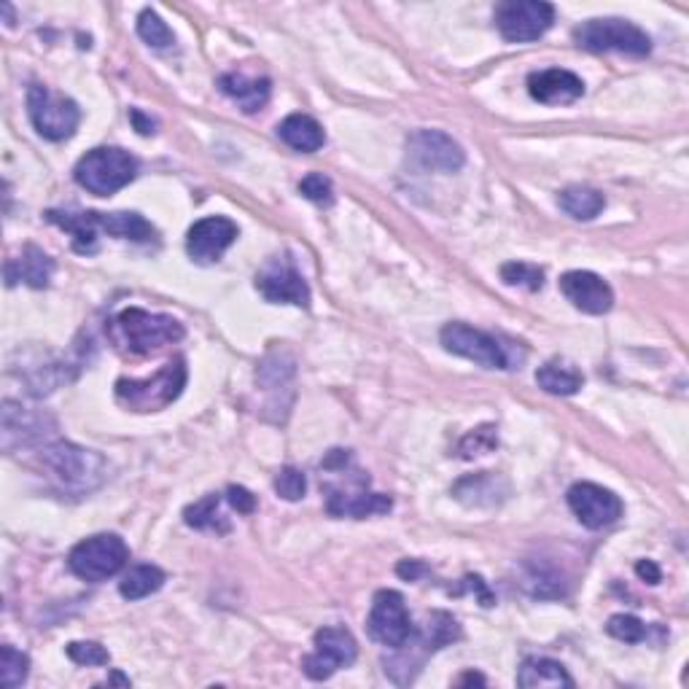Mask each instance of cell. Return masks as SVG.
<instances>
[{
    "instance_id": "40",
    "label": "cell",
    "mask_w": 689,
    "mask_h": 689,
    "mask_svg": "<svg viewBox=\"0 0 689 689\" xmlns=\"http://www.w3.org/2000/svg\"><path fill=\"white\" fill-rule=\"evenodd\" d=\"M636 573H639V577L644 579L646 584H660V582H663V571H660L657 563H654V560H639V563H636Z\"/></svg>"
},
{
    "instance_id": "23",
    "label": "cell",
    "mask_w": 689,
    "mask_h": 689,
    "mask_svg": "<svg viewBox=\"0 0 689 689\" xmlns=\"http://www.w3.org/2000/svg\"><path fill=\"white\" fill-rule=\"evenodd\" d=\"M452 496L467 504V507H496L509 496V485L498 474L482 472L458 482L452 487Z\"/></svg>"
},
{
    "instance_id": "31",
    "label": "cell",
    "mask_w": 689,
    "mask_h": 689,
    "mask_svg": "<svg viewBox=\"0 0 689 689\" xmlns=\"http://www.w3.org/2000/svg\"><path fill=\"white\" fill-rule=\"evenodd\" d=\"M27 674H31V657L11 644L0 646V685L14 689L25 685Z\"/></svg>"
},
{
    "instance_id": "26",
    "label": "cell",
    "mask_w": 689,
    "mask_h": 689,
    "mask_svg": "<svg viewBox=\"0 0 689 689\" xmlns=\"http://www.w3.org/2000/svg\"><path fill=\"white\" fill-rule=\"evenodd\" d=\"M517 685L525 689L536 687H573V679L568 676L566 665L549 657H528L522 660L520 674H517Z\"/></svg>"
},
{
    "instance_id": "15",
    "label": "cell",
    "mask_w": 689,
    "mask_h": 689,
    "mask_svg": "<svg viewBox=\"0 0 689 689\" xmlns=\"http://www.w3.org/2000/svg\"><path fill=\"white\" fill-rule=\"evenodd\" d=\"M0 439H3V450L14 452L20 447H33L49 442L55 436L57 423L55 418L46 412L27 410V407L16 404V401L5 399L3 410H0Z\"/></svg>"
},
{
    "instance_id": "10",
    "label": "cell",
    "mask_w": 689,
    "mask_h": 689,
    "mask_svg": "<svg viewBox=\"0 0 689 689\" xmlns=\"http://www.w3.org/2000/svg\"><path fill=\"white\" fill-rule=\"evenodd\" d=\"M27 113L38 135L55 143L68 141L82 122V111L71 97L55 95L41 84H33L27 89Z\"/></svg>"
},
{
    "instance_id": "12",
    "label": "cell",
    "mask_w": 689,
    "mask_h": 689,
    "mask_svg": "<svg viewBox=\"0 0 689 689\" xmlns=\"http://www.w3.org/2000/svg\"><path fill=\"white\" fill-rule=\"evenodd\" d=\"M313 646V652L302 660V670L313 681H324L335 676L340 668H348V665L355 663V654H359L353 633L348 628H340V625L321 628L315 633Z\"/></svg>"
},
{
    "instance_id": "45",
    "label": "cell",
    "mask_w": 689,
    "mask_h": 689,
    "mask_svg": "<svg viewBox=\"0 0 689 689\" xmlns=\"http://www.w3.org/2000/svg\"><path fill=\"white\" fill-rule=\"evenodd\" d=\"M106 685H122V687H130V679L122 674H111V679L106 681Z\"/></svg>"
},
{
    "instance_id": "38",
    "label": "cell",
    "mask_w": 689,
    "mask_h": 689,
    "mask_svg": "<svg viewBox=\"0 0 689 689\" xmlns=\"http://www.w3.org/2000/svg\"><path fill=\"white\" fill-rule=\"evenodd\" d=\"M65 652L76 665H108V660H111L106 646H100L97 641H73Z\"/></svg>"
},
{
    "instance_id": "43",
    "label": "cell",
    "mask_w": 689,
    "mask_h": 689,
    "mask_svg": "<svg viewBox=\"0 0 689 689\" xmlns=\"http://www.w3.org/2000/svg\"><path fill=\"white\" fill-rule=\"evenodd\" d=\"M130 119H132V124H135V130L141 132V135H154V132H157V130H154V128H157V124H154L148 117H143V113L137 111V108H132Z\"/></svg>"
},
{
    "instance_id": "3",
    "label": "cell",
    "mask_w": 689,
    "mask_h": 689,
    "mask_svg": "<svg viewBox=\"0 0 689 689\" xmlns=\"http://www.w3.org/2000/svg\"><path fill=\"white\" fill-rule=\"evenodd\" d=\"M46 472L55 476L57 485L68 493H92L108 476V463L100 452L86 450L73 442H55L41 452Z\"/></svg>"
},
{
    "instance_id": "16",
    "label": "cell",
    "mask_w": 689,
    "mask_h": 689,
    "mask_svg": "<svg viewBox=\"0 0 689 689\" xmlns=\"http://www.w3.org/2000/svg\"><path fill=\"white\" fill-rule=\"evenodd\" d=\"M366 485H370V476H364L361 472H355V476H350V482H344V487L326 482V509H329V515L353 517V520L388 515L390 507H394L390 496H383V493H370L366 491Z\"/></svg>"
},
{
    "instance_id": "24",
    "label": "cell",
    "mask_w": 689,
    "mask_h": 689,
    "mask_svg": "<svg viewBox=\"0 0 689 689\" xmlns=\"http://www.w3.org/2000/svg\"><path fill=\"white\" fill-rule=\"evenodd\" d=\"M218 89L229 100L238 102L245 113H256L267 106L273 84H269V78H254L245 76V73H227V76L218 78Z\"/></svg>"
},
{
    "instance_id": "28",
    "label": "cell",
    "mask_w": 689,
    "mask_h": 689,
    "mask_svg": "<svg viewBox=\"0 0 689 689\" xmlns=\"http://www.w3.org/2000/svg\"><path fill=\"white\" fill-rule=\"evenodd\" d=\"M558 205L577 221H593L603 210L606 200H603L601 192L590 186H568L558 194Z\"/></svg>"
},
{
    "instance_id": "11",
    "label": "cell",
    "mask_w": 689,
    "mask_h": 689,
    "mask_svg": "<svg viewBox=\"0 0 689 689\" xmlns=\"http://www.w3.org/2000/svg\"><path fill=\"white\" fill-rule=\"evenodd\" d=\"M498 33L509 44H528L542 38L555 22V5L544 0H507L496 5Z\"/></svg>"
},
{
    "instance_id": "30",
    "label": "cell",
    "mask_w": 689,
    "mask_h": 689,
    "mask_svg": "<svg viewBox=\"0 0 689 689\" xmlns=\"http://www.w3.org/2000/svg\"><path fill=\"white\" fill-rule=\"evenodd\" d=\"M221 509V496L218 493H210L203 501L192 504L183 512V520H186L189 528H197V531H216V533H227L229 522L223 520V515L218 512Z\"/></svg>"
},
{
    "instance_id": "35",
    "label": "cell",
    "mask_w": 689,
    "mask_h": 689,
    "mask_svg": "<svg viewBox=\"0 0 689 689\" xmlns=\"http://www.w3.org/2000/svg\"><path fill=\"white\" fill-rule=\"evenodd\" d=\"M275 491H278V496L286 498V501H300V498H304V493H307V480H304L300 469L286 467L280 469L278 476H275Z\"/></svg>"
},
{
    "instance_id": "22",
    "label": "cell",
    "mask_w": 689,
    "mask_h": 689,
    "mask_svg": "<svg viewBox=\"0 0 689 689\" xmlns=\"http://www.w3.org/2000/svg\"><path fill=\"white\" fill-rule=\"evenodd\" d=\"M51 275H55V262L38 245H27L20 258H9V264H5V280H9V286L25 280L31 289H46Z\"/></svg>"
},
{
    "instance_id": "39",
    "label": "cell",
    "mask_w": 689,
    "mask_h": 689,
    "mask_svg": "<svg viewBox=\"0 0 689 689\" xmlns=\"http://www.w3.org/2000/svg\"><path fill=\"white\" fill-rule=\"evenodd\" d=\"M229 501V507L238 509V515H254L256 509V496L251 491H245V487L240 485H229L227 487V496H223Z\"/></svg>"
},
{
    "instance_id": "36",
    "label": "cell",
    "mask_w": 689,
    "mask_h": 689,
    "mask_svg": "<svg viewBox=\"0 0 689 689\" xmlns=\"http://www.w3.org/2000/svg\"><path fill=\"white\" fill-rule=\"evenodd\" d=\"M496 445H498L496 428L482 426V428L472 431V434H469L467 439L461 442L458 452H461V458H476V456H485V452H491Z\"/></svg>"
},
{
    "instance_id": "27",
    "label": "cell",
    "mask_w": 689,
    "mask_h": 689,
    "mask_svg": "<svg viewBox=\"0 0 689 689\" xmlns=\"http://www.w3.org/2000/svg\"><path fill=\"white\" fill-rule=\"evenodd\" d=\"M536 383L544 390H547V394L573 396L579 388L584 386V377H582V372L573 370L571 364H563V361H549V364L539 366Z\"/></svg>"
},
{
    "instance_id": "6",
    "label": "cell",
    "mask_w": 689,
    "mask_h": 689,
    "mask_svg": "<svg viewBox=\"0 0 689 689\" xmlns=\"http://www.w3.org/2000/svg\"><path fill=\"white\" fill-rule=\"evenodd\" d=\"M183 386H186V361L176 355L148 380L122 377L117 383V401L132 412H159L183 394Z\"/></svg>"
},
{
    "instance_id": "29",
    "label": "cell",
    "mask_w": 689,
    "mask_h": 689,
    "mask_svg": "<svg viewBox=\"0 0 689 689\" xmlns=\"http://www.w3.org/2000/svg\"><path fill=\"white\" fill-rule=\"evenodd\" d=\"M165 584V571L157 566H135L130 568L128 573H124V579L119 582V593H122V599L128 601H141V599H148L152 593H157V590H162Z\"/></svg>"
},
{
    "instance_id": "25",
    "label": "cell",
    "mask_w": 689,
    "mask_h": 689,
    "mask_svg": "<svg viewBox=\"0 0 689 689\" xmlns=\"http://www.w3.org/2000/svg\"><path fill=\"white\" fill-rule=\"evenodd\" d=\"M278 135L286 146L302 154H315L326 143L324 128L313 117H307V113H291V117H286L278 124Z\"/></svg>"
},
{
    "instance_id": "13",
    "label": "cell",
    "mask_w": 689,
    "mask_h": 689,
    "mask_svg": "<svg viewBox=\"0 0 689 689\" xmlns=\"http://www.w3.org/2000/svg\"><path fill=\"white\" fill-rule=\"evenodd\" d=\"M407 162L423 172H458L467 162L461 143L439 130H418L407 137Z\"/></svg>"
},
{
    "instance_id": "42",
    "label": "cell",
    "mask_w": 689,
    "mask_h": 689,
    "mask_svg": "<svg viewBox=\"0 0 689 689\" xmlns=\"http://www.w3.org/2000/svg\"><path fill=\"white\" fill-rule=\"evenodd\" d=\"M396 571H399V577H404V579H410V582H415V579H421L423 573H426V566H423V563H418V560H401Z\"/></svg>"
},
{
    "instance_id": "33",
    "label": "cell",
    "mask_w": 689,
    "mask_h": 689,
    "mask_svg": "<svg viewBox=\"0 0 689 689\" xmlns=\"http://www.w3.org/2000/svg\"><path fill=\"white\" fill-rule=\"evenodd\" d=\"M501 280L507 286H520V289L539 291L544 286V269L528 262H509L501 267Z\"/></svg>"
},
{
    "instance_id": "7",
    "label": "cell",
    "mask_w": 689,
    "mask_h": 689,
    "mask_svg": "<svg viewBox=\"0 0 689 689\" xmlns=\"http://www.w3.org/2000/svg\"><path fill=\"white\" fill-rule=\"evenodd\" d=\"M130 560V549L122 536L117 533H97V536L84 539L68 555V566L84 582H106L117 577Z\"/></svg>"
},
{
    "instance_id": "19",
    "label": "cell",
    "mask_w": 689,
    "mask_h": 689,
    "mask_svg": "<svg viewBox=\"0 0 689 689\" xmlns=\"http://www.w3.org/2000/svg\"><path fill=\"white\" fill-rule=\"evenodd\" d=\"M240 229L232 218L227 216H208L194 223L186 234V251L192 262L197 264H216L223 256V251L238 240Z\"/></svg>"
},
{
    "instance_id": "32",
    "label": "cell",
    "mask_w": 689,
    "mask_h": 689,
    "mask_svg": "<svg viewBox=\"0 0 689 689\" xmlns=\"http://www.w3.org/2000/svg\"><path fill=\"white\" fill-rule=\"evenodd\" d=\"M137 36L148 46H154V49H170L176 44V36H172L168 22L154 9L141 11V16H137Z\"/></svg>"
},
{
    "instance_id": "8",
    "label": "cell",
    "mask_w": 689,
    "mask_h": 689,
    "mask_svg": "<svg viewBox=\"0 0 689 689\" xmlns=\"http://www.w3.org/2000/svg\"><path fill=\"white\" fill-rule=\"evenodd\" d=\"M573 41L588 51H619L630 57H646L652 38L628 20H590L573 31Z\"/></svg>"
},
{
    "instance_id": "18",
    "label": "cell",
    "mask_w": 689,
    "mask_h": 689,
    "mask_svg": "<svg viewBox=\"0 0 689 689\" xmlns=\"http://www.w3.org/2000/svg\"><path fill=\"white\" fill-rule=\"evenodd\" d=\"M568 507H571L577 520L584 528H590V531H601V528L614 525L625 512L617 493H612L603 485H595V482H577L568 491Z\"/></svg>"
},
{
    "instance_id": "2",
    "label": "cell",
    "mask_w": 689,
    "mask_h": 689,
    "mask_svg": "<svg viewBox=\"0 0 689 689\" xmlns=\"http://www.w3.org/2000/svg\"><path fill=\"white\" fill-rule=\"evenodd\" d=\"M108 337L122 353L152 355L168 344L183 340V326L172 315L148 313L141 307H128L113 315L106 326Z\"/></svg>"
},
{
    "instance_id": "34",
    "label": "cell",
    "mask_w": 689,
    "mask_h": 689,
    "mask_svg": "<svg viewBox=\"0 0 689 689\" xmlns=\"http://www.w3.org/2000/svg\"><path fill=\"white\" fill-rule=\"evenodd\" d=\"M608 636L625 644H641L646 639V625L633 614H614L606 625Z\"/></svg>"
},
{
    "instance_id": "41",
    "label": "cell",
    "mask_w": 689,
    "mask_h": 689,
    "mask_svg": "<svg viewBox=\"0 0 689 689\" xmlns=\"http://www.w3.org/2000/svg\"><path fill=\"white\" fill-rule=\"evenodd\" d=\"M463 588H469L472 593L480 595L482 606H493V595H491V590H487V584L482 582V577H467L463 579Z\"/></svg>"
},
{
    "instance_id": "5",
    "label": "cell",
    "mask_w": 689,
    "mask_h": 689,
    "mask_svg": "<svg viewBox=\"0 0 689 689\" xmlns=\"http://www.w3.org/2000/svg\"><path fill=\"white\" fill-rule=\"evenodd\" d=\"M137 176V159L130 152L117 146H102L86 152L78 159L73 178L86 192L97 194V197H111L119 189L128 186Z\"/></svg>"
},
{
    "instance_id": "44",
    "label": "cell",
    "mask_w": 689,
    "mask_h": 689,
    "mask_svg": "<svg viewBox=\"0 0 689 689\" xmlns=\"http://www.w3.org/2000/svg\"><path fill=\"white\" fill-rule=\"evenodd\" d=\"M458 685H461V687H467V685H480V687H485V676L474 674V670H469V674H463L461 679H458Z\"/></svg>"
},
{
    "instance_id": "46",
    "label": "cell",
    "mask_w": 689,
    "mask_h": 689,
    "mask_svg": "<svg viewBox=\"0 0 689 689\" xmlns=\"http://www.w3.org/2000/svg\"><path fill=\"white\" fill-rule=\"evenodd\" d=\"M3 14H5V25H14V11H11L9 3H3Z\"/></svg>"
},
{
    "instance_id": "1",
    "label": "cell",
    "mask_w": 689,
    "mask_h": 689,
    "mask_svg": "<svg viewBox=\"0 0 689 689\" xmlns=\"http://www.w3.org/2000/svg\"><path fill=\"white\" fill-rule=\"evenodd\" d=\"M51 223L65 229L73 234V249L78 254H95L97 251V234H111L119 240H132V243H152L157 238V229L146 221L141 214H97V210H82V214H71V210H49L46 214Z\"/></svg>"
},
{
    "instance_id": "20",
    "label": "cell",
    "mask_w": 689,
    "mask_h": 689,
    "mask_svg": "<svg viewBox=\"0 0 689 689\" xmlns=\"http://www.w3.org/2000/svg\"><path fill=\"white\" fill-rule=\"evenodd\" d=\"M560 291L568 302L588 315H603L614 307V291L601 275L573 269L560 278Z\"/></svg>"
},
{
    "instance_id": "9",
    "label": "cell",
    "mask_w": 689,
    "mask_h": 689,
    "mask_svg": "<svg viewBox=\"0 0 689 689\" xmlns=\"http://www.w3.org/2000/svg\"><path fill=\"white\" fill-rule=\"evenodd\" d=\"M447 353L474 361L485 370H515V355L509 344H504L496 335L474 329L469 324H447L439 335Z\"/></svg>"
},
{
    "instance_id": "14",
    "label": "cell",
    "mask_w": 689,
    "mask_h": 689,
    "mask_svg": "<svg viewBox=\"0 0 689 689\" xmlns=\"http://www.w3.org/2000/svg\"><path fill=\"white\" fill-rule=\"evenodd\" d=\"M366 628L370 636L377 644L388 649H399L410 641V636L415 633L412 628V617L407 612L404 595L396 593V590H380L372 601L370 619H366Z\"/></svg>"
},
{
    "instance_id": "4",
    "label": "cell",
    "mask_w": 689,
    "mask_h": 689,
    "mask_svg": "<svg viewBox=\"0 0 689 689\" xmlns=\"http://www.w3.org/2000/svg\"><path fill=\"white\" fill-rule=\"evenodd\" d=\"M458 639H461V625H458V619L447 612H431L421 633H412L410 641L404 644L410 646V654L401 652V649H394V657L386 660V674L396 681V685H410L428 654L439 652L442 646L452 644V641Z\"/></svg>"
},
{
    "instance_id": "21",
    "label": "cell",
    "mask_w": 689,
    "mask_h": 689,
    "mask_svg": "<svg viewBox=\"0 0 689 689\" xmlns=\"http://www.w3.org/2000/svg\"><path fill=\"white\" fill-rule=\"evenodd\" d=\"M528 92H531L533 100L544 102V106H568V102H577L584 95V82L577 73L549 68V71L528 76Z\"/></svg>"
},
{
    "instance_id": "37",
    "label": "cell",
    "mask_w": 689,
    "mask_h": 689,
    "mask_svg": "<svg viewBox=\"0 0 689 689\" xmlns=\"http://www.w3.org/2000/svg\"><path fill=\"white\" fill-rule=\"evenodd\" d=\"M300 192L315 205L335 203V189H331V181L326 176H321V172H310V176H304L300 183Z\"/></svg>"
},
{
    "instance_id": "17",
    "label": "cell",
    "mask_w": 689,
    "mask_h": 689,
    "mask_svg": "<svg viewBox=\"0 0 689 689\" xmlns=\"http://www.w3.org/2000/svg\"><path fill=\"white\" fill-rule=\"evenodd\" d=\"M258 294L273 304H297L310 307V289L304 283L302 273L297 269L294 258L275 256L258 269L256 275Z\"/></svg>"
}]
</instances>
